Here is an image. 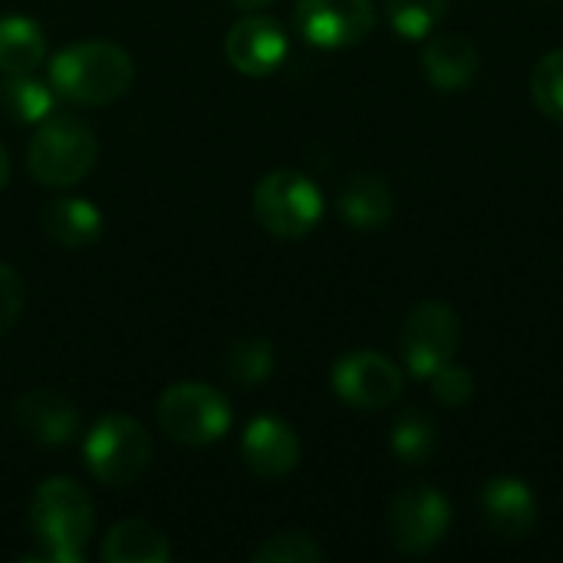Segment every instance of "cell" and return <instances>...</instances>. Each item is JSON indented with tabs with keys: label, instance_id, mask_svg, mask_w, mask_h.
I'll return each instance as SVG.
<instances>
[{
	"label": "cell",
	"instance_id": "1",
	"mask_svg": "<svg viewBox=\"0 0 563 563\" xmlns=\"http://www.w3.org/2000/svg\"><path fill=\"white\" fill-rule=\"evenodd\" d=\"M135 79L132 56L109 40H79L63 46L49 63V86L76 106H109L129 92Z\"/></svg>",
	"mask_w": 563,
	"mask_h": 563
},
{
	"label": "cell",
	"instance_id": "2",
	"mask_svg": "<svg viewBox=\"0 0 563 563\" xmlns=\"http://www.w3.org/2000/svg\"><path fill=\"white\" fill-rule=\"evenodd\" d=\"M30 531L53 563L82 561V551L92 538L96 511L92 498L73 478H46L30 495Z\"/></svg>",
	"mask_w": 563,
	"mask_h": 563
},
{
	"label": "cell",
	"instance_id": "3",
	"mask_svg": "<svg viewBox=\"0 0 563 563\" xmlns=\"http://www.w3.org/2000/svg\"><path fill=\"white\" fill-rule=\"evenodd\" d=\"M99 158L96 132L76 115H46L26 145V168L46 188L82 181Z\"/></svg>",
	"mask_w": 563,
	"mask_h": 563
},
{
	"label": "cell",
	"instance_id": "4",
	"mask_svg": "<svg viewBox=\"0 0 563 563\" xmlns=\"http://www.w3.org/2000/svg\"><path fill=\"white\" fill-rule=\"evenodd\" d=\"M82 459L92 478L106 488L139 482L152 462V439L132 416H106L82 439Z\"/></svg>",
	"mask_w": 563,
	"mask_h": 563
},
{
	"label": "cell",
	"instance_id": "5",
	"mask_svg": "<svg viewBox=\"0 0 563 563\" xmlns=\"http://www.w3.org/2000/svg\"><path fill=\"white\" fill-rule=\"evenodd\" d=\"M254 218L257 224L284 241H297L310 234L323 218V195L320 188L294 168L267 172L254 188Z\"/></svg>",
	"mask_w": 563,
	"mask_h": 563
},
{
	"label": "cell",
	"instance_id": "6",
	"mask_svg": "<svg viewBox=\"0 0 563 563\" xmlns=\"http://www.w3.org/2000/svg\"><path fill=\"white\" fill-rule=\"evenodd\" d=\"M155 419L172 442L201 449L224 439L231 429V406L205 383H175L158 396Z\"/></svg>",
	"mask_w": 563,
	"mask_h": 563
},
{
	"label": "cell",
	"instance_id": "7",
	"mask_svg": "<svg viewBox=\"0 0 563 563\" xmlns=\"http://www.w3.org/2000/svg\"><path fill=\"white\" fill-rule=\"evenodd\" d=\"M462 343V323L452 307L439 300L419 303L399 333V353L406 369L416 379H432L442 366H449Z\"/></svg>",
	"mask_w": 563,
	"mask_h": 563
},
{
	"label": "cell",
	"instance_id": "8",
	"mask_svg": "<svg viewBox=\"0 0 563 563\" xmlns=\"http://www.w3.org/2000/svg\"><path fill=\"white\" fill-rule=\"evenodd\" d=\"M449 525H452V505L439 488L429 485L399 492L386 518L389 541L406 558H419L439 548L442 538L449 534Z\"/></svg>",
	"mask_w": 563,
	"mask_h": 563
},
{
	"label": "cell",
	"instance_id": "9",
	"mask_svg": "<svg viewBox=\"0 0 563 563\" xmlns=\"http://www.w3.org/2000/svg\"><path fill=\"white\" fill-rule=\"evenodd\" d=\"M330 383H333V393L350 409H360V412H379L393 406L406 386L402 369L376 350H353L340 356L333 363Z\"/></svg>",
	"mask_w": 563,
	"mask_h": 563
},
{
	"label": "cell",
	"instance_id": "10",
	"mask_svg": "<svg viewBox=\"0 0 563 563\" xmlns=\"http://www.w3.org/2000/svg\"><path fill=\"white\" fill-rule=\"evenodd\" d=\"M294 23L310 46L343 49L369 36L376 7L373 0H297Z\"/></svg>",
	"mask_w": 563,
	"mask_h": 563
},
{
	"label": "cell",
	"instance_id": "11",
	"mask_svg": "<svg viewBox=\"0 0 563 563\" xmlns=\"http://www.w3.org/2000/svg\"><path fill=\"white\" fill-rule=\"evenodd\" d=\"M287 49H290V40H287L284 26L264 13H251V16L238 20L224 36L228 63L238 73L254 76V79L280 69V63L287 59Z\"/></svg>",
	"mask_w": 563,
	"mask_h": 563
},
{
	"label": "cell",
	"instance_id": "12",
	"mask_svg": "<svg viewBox=\"0 0 563 563\" xmlns=\"http://www.w3.org/2000/svg\"><path fill=\"white\" fill-rule=\"evenodd\" d=\"M478 511H482L485 528L498 541H521L538 525V498L528 488V482H521L515 475L485 482V488L478 495Z\"/></svg>",
	"mask_w": 563,
	"mask_h": 563
},
{
	"label": "cell",
	"instance_id": "13",
	"mask_svg": "<svg viewBox=\"0 0 563 563\" xmlns=\"http://www.w3.org/2000/svg\"><path fill=\"white\" fill-rule=\"evenodd\" d=\"M13 426L36 445H66L76 439L82 416L56 389H30L13 402Z\"/></svg>",
	"mask_w": 563,
	"mask_h": 563
},
{
	"label": "cell",
	"instance_id": "14",
	"mask_svg": "<svg viewBox=\"0 0 563 563\" xmlns=\"http://www.w3.org/2000/svg\"><path fill=\"white\" fill-rule=\"evenodd\" d=\"M241 459L257 478H284L300 462V439L284 419L261 416L241 435Z\"/></svg>",
	"mask_w": 563,
	"mask_h": 563
},
{
	"label": "cell",
	"instance_id": "15",
	"mask_svg": "<svg viewBox=\"0 0 563 563\" xmlns=\"http://www.w3.org/2000/svg\"><path fill=\"white\" fill-rule=\"evenodd\" d=\"M478 66H482L478 46L468 36H462V33H439L422 49L426 79L439 92H459V89H465L478 76Z\"/></svg>",
	"mask_w": 563,
	"mask_h": 563
},
{
	"label": "cell",
	"instance_id": "16",
	"mask_svg": "<svg viewBox=\"0 0 563 563\" xmlns=\"http://www.w3.org/2000/svg\"><path fill=\"white\" fill-rule=\"evenodd\" d=\"M40 224H43L46 238L66 251H82L92 241H99V234H102L99 208L86 198H69V195L49 198L40 208Z\"/></svg>",
	"mask_w": 563,
	"mask_h": 563
},
{
	"label": "cell",
	"instance_id": "17",
	"mask_svg": "<svg viewBox=\"0 0 563 563\" xmlns=\"http://www.w3.org/2000/svg\"><path fill=\"white\" fill-rule=\"evenodd\" d=\"M336 208L350 228L376 231L393 221V191L383 178L356 172L336 191Z\"/></svg>",
	"mask_w": 563,
	"mask_h": 563
},
{
	"label": "cell",
	"instance_id": "18",
	"mask_svg": "<svg viewBox=\"0 0 563 563\" xmlns=\"http://www.w3.org/2000/svg\"><path fill=\"white\" fill-rule=\"evenodd\" d=\"M99 554L106 563H168L172 544L155 525L129 518V521H119L106 534Z\"/></svg>",
	"mask_w": 563,
	"mask_h": 563
},
{
	"label": "cell",
	"instance_id": "19",
	"mask_svg": "<svg viewBox=\"0 0 563 563\" xmlns=\"http://www.w3.org/2000/svg\"><path fill=\"white\" fill-rule=\"evenodd\" d=\"M46 59V36L26 16H0V73H33Z\"/></svg>",
	"mask_w": 563,
	"mask_h": 563
},
{
	"label": "cell",
	"instance_id": "20",
	"mask_svg": "<svg viewBox=\"0 0 563 563\" xmlns=\"http://www.w3.org/2000/svg\"><path fill=\"white\" fill-rule=\"evenodd\" d=\"M53 106L56 92L46 82L33 79V73H16L0 82V109L13 122H43L46 115H53Z\"/></svg>",
	"mask_w": 563,
	"mask_h": 563
},
{
	"label": "cell",
	"instance_id": "21",
	"mask_svg": "<svg viewBox=\"0 0 563 563\" xmlns=\"http://www.w3.org/2000/svg\"><path fill=\"white\" fill-rule=\"evenodd\" d=\"M389 445H393V455L402 465H422L439 449V426H435V419L429 412L409 409V412H402L396 419Z\"/></svg>",
	"mask_w": 563,
	"mask_h": 563
},
{
	"label": "cell",
	"instance_id": "22",
	"mask_svg": "<svg viewBox=\"0 0 563 563\" xmlns=\"http://www.w3.org/2000/svg\"><path fill=\"white\" fill-rule=\"evenodd\" d=\"M224 369H228L231 383H238L244 389L261 386L274 373V346L261 336H244V340L228 346Z\"/></svg>",
	"mask_w": 563,
	"mask_h": 563
},
{
	"label": "cell",
	"instance_id": "23",
	"mask_svg": "<svg viewBox=\"0 0 563 563\" xmlns=\"http://www.w3.org/2000/svg\"><path fill=\"white\" fill-rule=\"evenodd\" d=\"M393 30L406 40L429 36L449 10V0H383Z\"/></svg>",
	"mask_w": 563,
	"mask_h": 563
},
{
	"label": "cell",
	"instance_id": "24",
	"mask_svg": "<svg viewBox=\"0 0 563 563\" xmlns=\"http://www.w3.org/2000/svg\"><path fill=\"white\" fill-rule=\"evenodd\" d=\"M254 563H320L323 548L303 531H277L261 541L251 554Z\"/></svg>",
	"mask_w": 563,
	"mask_h": 563
},
{
	"label": "cell",
	"instance_id": "25",
	"mask_svg": "<svg viewBox=\"0 0 563 563\" xmlns=\"http://www.w3.org/2000/svg\"><path fill=\"white\" fill-rule=\"evenodd\" d=\"M531 96L544 115L563 122V49H554L538 59L531 73Z\"/></svg>",
	"mask_w": 563,
	"mask_h": 563
},
{
	"label": "cell",
	"instance_id": "26",
	"mask_svg": "<svg viewBox=\"0 0 563 563\" xmlns=\"http://www.w3.org/2000/svg\"><path fill=\"white\" fill-rule=\"evenodd\" d=\"M429 386H432V396L445 406V409H462V406H468L472 402V396H475V379H472V373L468 369H462V366H442L432 379H429Z\"/></svg>",
	"mask_w": 563,
	"mask_h": 563
},
{
	"label": "cell",
	"instance_id": "27",
	"mask_svg": "<svg viewBox=\"0 0 563 563\" xmlns=\"http://www.w3.org/2000/svg\"><path fill=\"white\" fill-rule=\"evenodd\" d=\"M23 307H26V284H23V277L16 274V267L0 264V336H7L16 327Z\"/></svg>",
	"mask_w": 563,
	"mask_h": 563
},
{
	"label": "cell",
	"instance_id": "28",
	"mask_svg": "<svg viewBox=\"0 0 563 563\" xmlns=\"http://www.w3.org/2000/svg\"><path fill=\"white\" fill-rule=\"evenodd\" d=\"M7 178H10V158H7V152L0 145V188L7 185Z\"/></svg>",
	"mask_w": 563,
	"mask_h": 563
},
{
	"label": "cell",
	"instance_id": "29",
	"mask_svg": "<svg viewBox=\"0 0 563 563\" xmlns=\"http://www.w3.org/2000/svg\"><path fill=\"white\" fill-rule=\"evenodd\" d=\"M231 3H238V7H244V10H261V7H267V3H274V0H231Z\"/></svg>",
	"mask_w": 563,
	"mask_h": 563
}]
</instances>
